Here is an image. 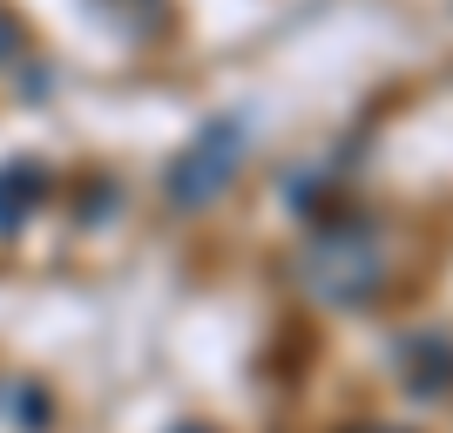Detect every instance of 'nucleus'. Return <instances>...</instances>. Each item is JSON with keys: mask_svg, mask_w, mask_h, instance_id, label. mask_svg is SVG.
<instances>
[{"mask_svg": "<svg viewBox=\"0 0 453 433\" xmlns=\"http://www.w3.org/2000/svg\"><path fill=\"white\" fill-rule=\"evenodd\" d=\"M298 284L325 305H365L386 284V251H379V230L359 217H339L325 224L311 244L298 251Z\"/></svg>", "mask_w": 453, "mask_h": 433, "instance_id": "1", "label": "nucleus"}, {"mask_svg": "<svg viewBox=\"0 0 453 433\" xmlns=\"http://www.w3.org/2000/svg\"><path fill=\"white\" fill-rule=\"evenodd\" d=\"M14 48H20V35H14V20H7V14H0V61H7V55H14Z\"/></svg>", "mask_w": 453, "mask_h": 433, "instance_id": "5", "label": "nucleus"}, {"mask_svg": "<svg viewBox=\"0 0 453 433\" xmlns=\"http://www.w3.org/2000/svg\"><path fill=\"white\" fill-rule=\"evenodd\" d=\"M359 433H393V427H359Z\"/></svg>", "mask_w": 453, "mask_h": 433, "instance_id": "7", "label": "nucleus"}, {"mask_svg": "<svg viewBox=\"0 0 453 433\" xmlns=\"http://www.w3.org/2000/svg\"><path fill=\"white\" fill-rule=\"evenodd\" d=\"M399 366H406V386H413L419 399L453 393V345L440 339V332H419V339H406V345H399Z\"/></svg>", "mask_w": 453, "mask_h": 433, "instance_id": "3", "label": "nucleus"}, {"mask_svg": "<svg viewBox=\"0 0 453 433\" xmlns=\"http://www.w3.org/2000/svg\"><path fill=\"white\" fill-rule=\"evenodd\" d=\"M48 197V170H41L35 156H14V163H0V230H20V217Z\"/></svg>", "mask_w": 453, "mask_h": 433, "instance_id": "4", "label": "nucleus"}, {"mask_svg": "<svg viewBox=\"0 0 453 433\" xmlns=\"http://www.w3.org/2000/svg\"><path fill=\"white\" fill-rule=\"evenodd\" d=\"M244 143H250L244 115H210L203 129H196V143L170 163V204L176 210L217 204L230 189V176H237V163H244Z\"/></svg>", "mask_w": 453, "mask_h": 433, "instance_id": "2", "label": "nucleus"}, {"mask_svg": "<svg viewBox=\"0 0 453 433\" xmlns=\"http://www.w3.org/2000/svg\"><path fill=\"white\" fill-rule=\"evenodd\" d=\"M176 433H210V427H176Z\"/></svg>", "mask_w": 453, "mask_h": 433, "instance_id": "6", "label": "nucleus"}]
</instances>
